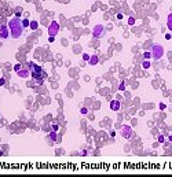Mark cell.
I'll use <instances>...</instances> for the list:
<instances>
[{"label": "cell", "mask_w": 172, "mask_h": 177, "mask_svg": "<svg viewBox=\"0 0 172 177\" xmlns=\"http://www.w3.org/2000/svg\"><path fill=\"white\" fill-rule=\"evenodd\" d=\"M160 109H161V110H165V104H164V103H160Z\"/></svg>", "instance_id": "cell-24"}, {"label": "cell", "mask_w": 172, "mask_h": 177, "mask_svg": "<svg viewBox=\"0 0 172 177\" xmlns=\"http://www.w3.org/2000/svg\"><path fill=\"white\" fill-rule=\"evenodd\" d=\"M90 55L88 54H83V60H84V62H88V60H90Z\"/></svg>", "instance_id": "cell-15"}, {"label": "cell", "mask_w": 172, "mask_h": 177, "mask_svg": "<svg viewBox=\"0 0 172 177\" xmlns=\"http://www.w3.org/2000/svg\"><path fill=\"white\" fill-rule=\"evenodd\" d=\"M21 69H22V66L18 63V65H15V66H14V72H18V70H21Z\"/></svg>", "instance_id": "cell-18"}, {"label": "cell", "mask_w": 172, "mask_h": 177, "mask_svg": "<svg viewBox=\"0 0 172 177\" xmlns=\"http://www.w3.org/2000/svg\"><path fill=\"white\" fill-rule=\"evenodd\" d=\"M165 40H171V34H169V33L165 34Z\"/></svg>", "instance_id": "cell-26"}, {"label": "cell", "mask_w": 172, "mask_h": 177, "mask_svg": "<svg viewBox=\"0 0 172 177\" xmlns=\"http://www.w3.org/2000/svg\"><path fill=\"white\" fill-rule=\"evenodd\" d=\"M6 84V80L4 78H0V85H4Z\"/></svg>", "instance_id": "cell-23"}, {"label": "cell", "mask_w": 172, "mask_h": 177, "mask_svg": "<svg viewBox=\"0 0 172 177\" xmlns=\"http://www.w3.org/2000/svg\"><path fill=\"white\" fill-rule=\"evenodd\" d=\"M1 155H4V152H3V151H0V156H1Z\"/></svg>", "instance_id": "cell-28"}, {"label": "cell", "mask_w": 172, "mask_h": 177, "mask_svg": "<svg viewBox=\"0 0 172 177\" xmlns=\"http://www.w3.org/2000/svg\"><path fill=\"white\" fill-rule=\"evenodd\" d=\"M54 40H55V36H50L48 37V43H54Z\"/></svg>", "instance_id": "cell-21"}, {"label": "cell", "mask_w": 172, "mask_h": 177, "mask_svg": "<svg viewBox=\"0 0 172 177\" xmlns=\"http://www.w3.org/2000/svg\"><path fill=\"white\" fill-rule=\"evenodd\" d=\"M29 72H30V70H22V69H21V70H18V76H19V77H21V78H26V77H29Z\"/></svg>", "instance_id": "cell-9"}, {"label": "cell", "mask_w": 172, "mask_h": 177, "mask_svg": "<svg viewBox=\"0 0 172 177\" xmlns=\"http://www.w3.org/2000/svg\"><path fill=\"white\" fill-rule=\"evenodd\" d=\"M22 25H23V28H29V26H30V21L28 19V18H25V19H22Z\"/></svg>", "instance_id": "cell-13"}, {"label": "cell", "mask_w": 172, "mask_h": 177, "mask_svg": "<svg viewBox=\"0 0 172 177\" xmlns=\"http://www.w3.org/2000/svg\"><path fill=\"white\" fill-rule=\"evenodd\" d=\"M80 113H81V114H83V115H86V114H87V113H88V110H87V109H86V107H83V109H81V110H80Z\"/></svg>", "instance_id": "cell-19"}, {"label": "cell", "mask_w": 172, "mask_h": 177, "mask_svg": "<svg viewBox=\"0 0 172 177\" xmlns=\"http://www.w3.org/2000/svg\"><path fill=\"white\" fill-rule=\"evenodd\" d=\"M118 91H121V92H124V91H125V84H124V82H121V84H120V87H118Z\"/></svg>", "instance_id": "cell-16"}, {"label": "cell", "mask_w": 172, "mask_h": 177, "mask_svg": "<svg viewBox=\"0 0 172 177\" xmlns=\"http://www.w3.org/2000/svg\"><path fill=\"white\" fill-rule=\"evenodd\" d=\"M143 56H145V59H150V56H151V52H149V51H146V52L143 54Z\"/></svg>", "instance_id": "cell-17"}, {"label": "cell", "mask_w": 172, "mask_h": 177, "mask_svg": "<svg viewBox=\"0 0 172 177\" xmlns=\"http://www.w3.org/2000/svg\"><path fill=\"white\" fill-rule=\"evenodd\" d=\"M142 67L145 69V70H147V69L150 67V62H149V59H145V60H143V63H142Z\"/></svg>", "instance_id": "cell-11"}, {"label": "cell", "mask_w": 172, "mask_h": 177, "mask_svg": "<svg viewBox=\"0 0 172 177\" xmlns=\"http://www.w3.org/2000/svg\"><path fill=\"white\" fill-rule=\"evenodd\" d=\"M8 28H10V37L13 38L21 37L22 33H23V29H25L23 25H22V19H19L18 17L13 18L8 22Z\"/></svg>", "instance_id": "cell-1"}, {"label": "cell", "mask_w": 172, "mask_h": 177, "mask_svg": "<svg viewBox=\"0 0 172 177\" xmlns=\"http://www.w3.org/2000/svg\"><path fill=\"white\" fill-rule=\"evenodd\" d=\"M133 132H132V128L128 126V125H124V126L121 128V136L124 137V139H129V137H132Z\"/></svg>", "instance_id": "cell-5"}, {"label": "cell", "mask_w": 172, "mask_h": 177, "mask_svg": "<svg viewBox=\"0 0 172 177\" xmlns=\"http://www.w3.org/2000/svg\"><path fill=\"white\" fill-rule=\"evenodd\" d=\"M169 141H172V136H169Z\"/></svg>", "instance_id": "cell-29"}, {"label": "cell", "mask_w": 172, "mask_h": 177, "mask_svg": "<svg viewBox=\"0 0 172 177\" xmlns=\"http://www.w3.org/2000/svg\"><path fill=\"white\" fill-rule=\"evenodd\" d=\"M98 62H99V58H98V55H92L90 58V60H88V65H91V66H95V65H98Z\"/></svg>", "instance_id": "cell-8"}, {"label": "cell", "mask_w": 172, "mask_h": 177, "mask_svg": "<svg viewBox=\"0 0 172 177\" xmlns=\"http://www.w3.org/2000/svg\"><path fill=\"white\" fill-rule=\"evenodd\" d=\"M52 129H54V131H58V129H59V126H58V125H56V124H54V125H52Z\"/></svg>", "instance_id": "cell-22"}, {"label": "cell", "mask_w": 172, "mask_h": 177, "mask_svg": "<svg viewBox=\"0 0 172 177\" xmlns=\"http://www.w3.org/2000/svg\"><path fill=\"white\" fill-rule=\"evenodd\" d=\"M167 28H168V30H171V32H172V13L168 14V18H167Z\"/></svg>", "instance_id": "cell-10"}, {"label": "cell", "mask_w": 172, "mask_h": 177, "mask_svg": "<svg viewBox=\"0 0 172 177\" xmlns=\"http://www.w3.org/2000/svg\"><path fill=\"white\" fill-rule=\"evenodd\" d=\"M103 32H105V28H103V25H96L94 28V30H92V36H94L95 38H101L103 37Z\"/></svg>", "instance_id": "cell-3"}, {"label": "cell", "mask_w": 172, "mask_h": 177, "mask_svg": "<svg viewBox=\"0 0 172 177\" xmlns=\"http://www.w3.org/2000/svg\"><path fill=\"white\" fill-rule=\"evenodd\" d=\"M163 55H164L163 45H160V44L153 45V48H151V56H153V58H154V59H160Z\"/></svg>", "instance_id": "cell-2"}, {"label": "cell", "mask_w": 172, "mask_h": 177, "mask_svg": "<svg viewBox=\"0 0 172 177\" xmlns=\"http://www.w3.org/2000/svg\"><path fill=\"white\" fill-rule=\"evenodd\" d=\"M158 141H160V143H163V141H164V136H158Z\"/></svg>", "instance_id": "cell-25"}, {"label": "cell", "mask_w": 172, "mask_h": 177, "mask_svg": "<svg viewBox=\"0 0 172 177\" xmlns=\"http://www.w3.org/2000/svg\"><path fill=\"white\" fill-rule=\"evenodd\" d=\"M7 37H10V28L7 25H1L0 26V38L6 40Z\"/></svg>", "instance_id": "cell-6"}, {"label": "cell", "mask_w": 172, "mask_h": 177, "mask_svg": "<svg viewBox=\"0 0 172 177\" xmlns=\"http://www.w3.org/2000/svg\"><path fill=\"white\" fill-rule=\"evenodd\" d=\"M110 109H112L113 111H118V110L121 109L120 100H118V99H114V100H112V102H110Z\"/></svg>", "instance_id": "cell-7"}, {"label": "cell", "mask_w": 172, "mask_h": 177, "mask_svg": "<svg viewBox=\"0 0 172 177\" xmlns=\"http://www.w3.org/2000/svg\"><path fill=\"white\" fill-rule=\"evenodd\" d=\"M123 17H124V15H123V14H117V18H118V19H123Z\"/></svg>", "instance_id": "cell-27"}, {"label": "cell", "mask_w": 172, "mask_h": 177, "mask_svg": "<svg viewBox=\"0 0 172 177\" xmlns=\"http://www.w3.org/2000/svg\"><path fill=\"white\" fill-rule=\"evenodd\" d=\"M59 32V23L55 21H52L51 23H50V26H48V33H50V36H56V33Z\"/></svg>", "instance_id": "cell-4"}, {"label": "cell", "mask_w": 172, "mask_h": 177, "mask_svg": "<svg viewBox=\"0 0 172 177\" xmlns=\"http://www.w3.org/2000/svg\"><path fill=\"white\" fill-rule=\"evenodd\" d=\"M33 66H34L33 62H29V63H28V70H32V67H33Z\"/></svg>", "instance_id": "cell-20"}, {"label": "cell", "mask_w": 172, "mask_h": 177, "mask_svg": "<svg viewBox=\"0 0 172 177\" xmlns=\"http://www.w3.org/2000/svg\"><path fill=\"white\" fill-rule=\"evenodd\" d=\"M37 26H39V23H37V21H30V29L36 30V29H37Z\"/></svg>", "instance_id": "cell-12"}, {"label": "cell", "mask_w": 172, "mask_h": 177, "mask_svg": "<svg viewBox=\"0 0 172 177\" xmlns=\"http://www.w3.org/2000/svg\"><path fill=\"white\" fill-rule=\"evenodd\" d=\"M128 25L129 26H133V25H135V18H133V17H129L128 18Z\"/></svg>", "instance_id": "cell-14"}]
</instances>
